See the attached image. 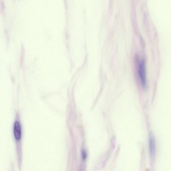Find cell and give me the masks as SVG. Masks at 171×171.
I'll list each match as a JSON object with an SVG mask.
<instances>
[{
    "mask_svg": "<svg viewBox=\"0 0 171 171\" xmlns=\"http://www.w3.org/2000/svg\"><path fill=\"white\" fill-rule=\"evenodd\" d=\"M14 133L16 139L19 141L21 138V129L19 122L16 121L14 125Z\"/></svg>",
    "mask_w": 171,
    "mask_h": 171,
    "instance_id": "3",
    "label": "cell"
},
{
    "mask_svg": "<svg viewBox=\"0 0 171 171\" xmlns=\"http://www.w3.org/2000/svg\"><path fill=\"white\" fill-rule=\"evenodd\" d=\"M149 149L151 159H154L155 154V144L153 135L150 134L149 138Z\"/></svg>",
    "mask_w": 171,
    "mask_h": 171,
    "instance_id": "2",
    "label": "cell"
},
{
    "mask_svg": "<svg viewBox=\"0 0 171 171\" xmlns=\"http://www.w3.org/2000/svg\"><path fill=\"white\" fill-rule=\"evenodd\" d=\"M138 72L142 86L145 87L146 86V81L145 62L144 61H141L139 65Z\"/></svg>",
    "mask_w": 171,
    "mask_h": 171,
    "instance_id": "1",
    "label": "cell"
},
{
    "mask_svg": "<svg viewBox=\"0 0 171 171\" xmlns=\"http://www.w3.org/2000/svg\"><path fill=\"white\" fill-rule=\"evenodd\" d=\"M86 153L84 151H83L82 152V157L83 158L85 159L86 158Z\"/></svg>",
    "mask_w": 171,
    "mask_h": 171,
    "instance_id": "4",
    "label": "cell"
}]
</instances>
